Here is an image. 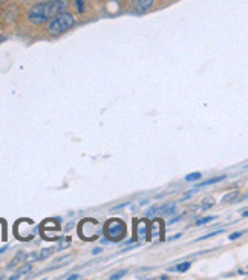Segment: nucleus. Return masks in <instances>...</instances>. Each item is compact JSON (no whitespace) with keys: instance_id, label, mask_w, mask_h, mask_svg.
I'll use <instances>...</instances> for the list:
<instances>
[{"instance_id":"obj_1","label":"nucleus","mask_w":248,"mask_h":280,"mask_svg":"<svg viewBox=\"0 0 248 280\" xmlns=\"http://www.w3.org/2000/svg\"><path fill=\"white\" fill-rule=\"evenodd\" d=\"M66 6H68V0H48V2L37 3L29 8L28 20L32 25H41L52 16L63 13V9Z\"/></svg>"},{"instance_id":"obj_2","label":"nucleus","mask_w":248,"mask_h":280,"mask_svg":"<svg viewBox=\"0 0 248 280\" xmlns=\"http://www.w3.org/2000/svg\"><path fill=\"white\" fill-rule=\"evenodd\" d=\"M75 23V19L72 14L69 13H58L56 16H52L48 21V26H46V31L48 34L52 36V37H57L63 32H66L69 28H72Z\"/></svg>"},{"instance_id":"obj_3","label":"nucleus","mask_w":248,"mask_h":280,"mask_svg":"<svg viewBox=\"0 0 248 280\" xmlns=\"http://www.w3.org/2000/svg\"><path fill=\"white\" fill-rule=\"evenodd\" d=\"M104 231L111 241H121L126 236V225L120 219H111L107 221Z\"/></svg>"},{"instance_id":"obj_4","label":"nucleus","mask_w":248,"mask_h":280,"mask_svg":"<svg viewBox=\"0 0 248 280\" xmlns=\"http://www.w3.org/2000/svg\"><path fill=\"white\" fill-rule=\"evenodd\" d=\"M175 210H176V202H167V204H164L163 207L156 208V213L158 214H166V216H172V214L175 213Z\"/></svg>"},{"instance_id":"obj_5","label":"nucleus","mask_w":248,"mask_h":280,"mask_svg":"<svg viewBox=\"0 0 248 280\" xmlns=\"http://www.w3.org/2000/svg\"><path fill=\"white\" fill-rule=\"evenodd\" d=\"M31 270H32V265H31V263H25L23 266H20V268H19V270H17L16 273H14V276H11L9 279H11V280H14V279H19V277H21V276H23V274H28V273H29Z\"/></svg>"},{"instance_id":"obj_6","label":"nucleus","mask_w":248,"mask_h":280,"mask_svg":"<svg viewBox=\"0 0 248 280\" xmlns=\"http://www.w3.org/2000/svg\"><path fill=\"white\" fill-rule=\"evenodd\" d=\"M134 3L138 11H147L150 6H152L153 0H134Z\"/></svg>"},{"instance_id":"obj_7","label":"nucleus","mask_w":248,"mask_h":280,"mask_svg":"<svg viewBox=\"0 0 248 280\" xmlns=\"http://www.w3.org/2000/svg\"><path fill=\"white\" fill-rule=\"evenodd\" d=\"M25 257H26V254H25V253H19V254L14 257V259H13V262H11V265H8V270H11V268H13V266L19 265V262L23 261Z\"/></svg>"},{"instance_id":"obj_8","label":"nucleus","mask_w":248,"mask_h":280,"mask_svg":"<svg viewBox=\"0 0 248 280\" xmlns=\"http://www.w3.org/2000/svg\"><path fill=\"white\" fill-rule=\"evenodd\" d=\"M225 176H219V178H211V179H209V181H204V182H201V184L198 186V187H204V186H210V184H214V182H219V181H222Z\"/></svg>"},{"instance_id":"obj_9","label":"nucleus","mask_w":248,"mask_h":280,"mask_svg":"<svg viewBox=\"0 0 248 280\" xmlns=\"http://www.w3.org/2000/svg\"><path fill=\"white\" fill-rule=\"evenodd\" d=\"M236 196H238V190H233L230 195H225L224 198H222V201L221 202H231Z\"/></svg>"},{"instance_id":"obj_10","label":"nucleus","mask_w":248,"mask_h":280,"mask_svg":"<svg viewBox=\"0 0 248 280\" xmlns=\"http://www.w3.org/2000/svg\"><path fill=\"white\" fill-rule=\"evenodd\" d=\"M190 262H184V263H181V265H178L176 268H173V270H176V271H179V273H186L189 268H190Z\"/></svg>"},{"instance_id":"obj_11","label":"nucleus","mask_w":248,"mask_h":280,"mask_svg":"<svg viewBox=\"0 0 248 280\" xmlns=\"http://www.w3.org/2000/svg\"><path fill=\"white\" fill-rule=\"evenodd\" d=\"M201 178V173H198V171H196V173H190V175H187L186 176V181H198Z\"/></svg>"},{"instance_id":"obj_12","label":"nucleus","mask_w":248,"mask_h":280,"mask_svg":"<svg viewBox=\"0 0 248 280\" xmlns=\"http://www.w3.org/2000/svg\"><path fill=\"white\" fill-rule=\"evenodd\" d=\"M51 253H52V250H43V251L37 256V259H45V257H48Z\"/></svg>"},{"instance_id":"obj_13","label":"nucleus","mask_w":248,"mask_h":280,"mask_svg":"<svg viewBox=\"0 0 248 280\" xmlns=\"http://www.w3.org/2000/svg\"><path fill=\"white\" fill-rule=\"evenodd\" d=\"M75 5H77L78 13H83V11H84V2H83V0H75Z\"/></svg>"},{"instance_id":"obj_14","label":"nucleus","mask_w":248,"mask_h":280,"mask_svg":"<svg viewBox=\"0 0 248 280\" xmlns=\"http://www.w3.org/2000/svg\"><path fill=\"white\" fill-rule=\"evenodd\" d=\"M124 274H126V270H123V271H118V273L112 274V276H111L109 279H111V280H115V279H121V277H123Z\"/></svg>"},{"instance_id":"obj_15","label":"nucleus","mask_w":248,"mask_h":280,"mask_svg":"<svg viewBox=\"0 0 248 280\" xmlns=\"http://www.w3.org/2000/svg\"><path fill=\"white\" fill-rule=\"evenodd\" d=\"M213 219H214L213 216H210V218H202V219L196 221V225H204V224H207V222H210V221H213Z\"/></svg>"},{"instance_id":"obj_16","label":"nucleus","mask_w":248,"mask_h":280,"mask_svg":"<svg viewBox=\"0 0 248 280\" xmlns=\"http://www.w3.org/2000/svg\"><path fill=\"white\" fill-rule=\"evenodd\" d=\"M241 236H242V231H238V233H233L231 236H230V241H236V239H238V238H241Z\"/></svg>"},{"instance_id":"obj_17","label":"nucleus","mask_w":248,"mask_h":280,"mask_svg":"<svg viewBox=\"0 0 248 280\" xmlns=\"http://www.w3.org/2000/svg\"><path fill=\"white\" fill-rule=\"evenodd\" d=\"M153 213H156V207H152L147 213H146V216H153Z\"/></svg>"},{"instance_id":"obj_18","label":"nucleus","mask_w":248,"mask_h":280,"mask_svg":"<svg viewBox=\"0 0 248 280\" xmlns=\"http://www.w3.org/2000/svg\"><path fill=\"white\" fill-rule=\"evenodd\" d=\"M68 279H71V280H74V279H80V274H72V276H69Z\"/></svg>"},{"instance_id":"obj_19","label":"nucleus","mask_w":248,"mask_h":280,"mask_svg":"<svg viewBox=\"0 0 248 280\" xmlns=\"http://www.w3.org/2000/svg\"><path fill=\"white\" fill-rule=\"evenodd\" d=\"M100 251H101L100 248H95V250H92V253H94V254H98Z\"/></svg>"},{"instance_id":"obj_20","label":"nucleus","mask_w":248,"mask_h":280,"mask_svg":"<svg viewBox=\"0 0 248 280\" xmlns=\"http://www.w3.org/2000/svg\"><path fill=\"white\" fill-rule=\"evenodd\" d=\"M6 250V246H3V248H0V253H3Z\"/></svg>"}]
</instances>
